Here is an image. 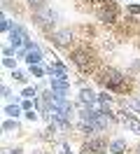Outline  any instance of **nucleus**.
Segmentation results:
<instances>
[{
    "instance_id": "f03ea898",
    "label": "nucleus",
    "mask_w": 140,
    "mask_h": 154,
    "mask_svg": "<svg viewBox=\"0 0 140 154\" xmlns=\"http://www.w3.org/2000/svg\"><path fill=\"white\" fill-rule=\"evenodd\" d=\"M96 12H98V19L105 21V23H112V21L117 19V10H114V5L107 2V0H98V2H96Z\"/></svg>"
},
{
    "instance_id": "5701e85b",
    "label": "nucleus",
    "mask_w": 140,
    "mask_h": 154,
    "mask_svg": "<svg viewBox=\"0 0 140 154\" xmlns=\"http://www.w3.org/2000/svg\"><path fill=\"white\" fill-rule=\"evenodd\" d=\"M2 96H5V98H9V96H12V91H9L7 87H2Z\"/></svg>"
},
{
    "instance_id": "6ab92c4d",
    "label": "nucleus",
    "mask_w": 140,
    "mask_h": 154,
    "mask_svg": "<svg viewBox=\"0 0 140 154\" xmlns=\"http://www.w3.org/2000/svg\"><path fill=\"white\" fill-rule=\"evenodd\" d=\"M12 77H14L17 82H23V79H26V77H23V72H19V70H14V72H12Z\"/></svg>"
},
{
    "instance_id": "20e7f679",
    "label": "nucleus",
    "mask_w": 140,
    "mask_h": 154,
    "mask_svg": "<svg viewBox=\"0 0 140 154\" xmlns=\"http://www.w3.org/2000/svg\"><path fill=\"white\" fill-rule=\"evenodd\" d=\"M84 149H86V152H93V154H105L107 152V143H105L103 138H89V140L84 143Z\"/></svg>"
},
{
    "instance_id": "9d476101",
    "label": "nucleus",
    "mask_w": 140,
    "mask_h": 154,
    "mask_svg": "<svg viewBox=\"0 0 140 154\" xmlns=\"http://www.w3.org/2000/svg\"><path fill=\"white\" fill-rule=\"evenodd\" d=\"M124 124H126V128H129V131H133V133L140 135V124L135 122V119H124Z\"/></svg>"
},
{
    "instance_id": "a211bd4d",
    "label": "nucleus",
    "mask_w": 140,
    "mask_h": 154,
    "mask_svg": "<svg viewBox=\"0 0 140 154\" xmlns=\"http://www.w3.org/2000/svg\"><path fill=\"white\" fill-rule=\"evenodd\" d=\"M23 96H26V98H35V89L26 87V89H23Z\"/></svg>"
},
{
    "instance_id": "393cba45",
    "label": "nucleus",
    "mask_w": 140,
    "mask_h": 154,
    "mask_svg": "<svg viewBox=\"0 0 140 154\" xmlns=\"http://www.w3.org/2000/svg\"><path fill=\"white\" fill-rule=\"evenodd\" d=\"M63 154H70V147H68V145H63Z\"/></svg>"
},
{
    "instance_id": "1a4fd4ad",
    "label": "nucleus",
    "mask_w": 140,
    "mask_h": 154,
    "mask_svg": "<svg viewBox=\"0 0 140 154\" xmlns=\"http://www.w3.org/2000/svg\"><path fill=\"white\" fill-rule=\"evenodd\" d=\"M51 91H68V79H51Z\"/></svg>"
},
{
    "instance_id": "412c9836",
    "label": "nucleus",
    "mask_w": 140,
    "mask_h": 154,
    "mask_svg": "<svg viewBox=\"0 0 140 154\" xmlns=\"http://www.w3.org/2000/svg\"><path fill=\"white\" fill-rule=\"evenodd\" d=\"M129 12H131V14H140V5H131Z\"/></svg>"
},
{
    "instance_id": "b1692460",
    "label": "nucleus",
    "mask_w": 140,
    "mask_h": 154,
    "mask_svg": "<svg viewBox=\"0 0 140 154\" xmlns=\"http://www.w3.org/2000/svg\"><path fill=\"white\" fill-rule=\"evenodd\" d=\"M5 154H21V149H19V147L17 149H5Z\"/></svg>"
},
{
    "instance_id": "dca6fc26",
    "label": "nucleus",
    "mask_w": 140,
    "mask_h": 154,
    "mask_svg": "<svg viewBox=\"0 0 140 154\" xmlns=\"http://www.w3.org/2000/svg\"><path fill=\"white\" fill-rule=\"evenodd\" d=\"M28 5L35 7V10H42V7H45V0H28Z\"/></svg>"
},
{
    "instance_id": "4468645a",
    "label": "nucleus",
    "mask_w": 140,
    "mask_h": 154,
    "mask_svg": "<svg viewBox=\"0 0 140 154\" xmlns=\"http://www.w3.org/2000/svg\"><path fill=\"white\" fill-rule=\"evenodd\" d=\"M17 128H19L17 122H5V124H2V131H17Z\"/></svg>"
},
{
    "instance_id": "0eeeda50",
    "label": "nucleus",
    "mask_w": 140,
    "mask_h": 154,
    "mask_svg": "<svg viewBox=\"0 0 140 154\" xmlns=\"http://www.w3.org/2000/svg\"><path fill=\"white\" fill-rule=\"evenodd\" d=\"M110 152H112V154H124V152H126V140H124V138H117V140H112Z\"/></svg>"
},
{
    "instance_id": "f3484780",
    "label": "nucleus",
    "mask_w": 140,
    "mask_h": 154,
    "mask_svg": "<svg viewBox=\"0 0 140 154\" xmlns=\"http://www.w3.org/2000/svg\"><path fill=\"white\" fill-rule=\"evenodd\" d=\"M2 63H5L7 68H14V66H17V61H14V58H9V56H5V58H2Z\"/></svg>"
},
{
    "instance_id": "4be33fe9",
    "label": "nucleus",
    "mask_w": 140,
    "mask_h": 154,
    "mask_svg": "<svg viewBox=\"0 0 140 154\" xmlns=\"http://www.w3.org/2000/svg\"><path fill=\"white\" fill-rule=\"evenodd\" d=\"M131 105H133V107H135V110L140 112V98H135V100H131Z\"/></svg>"
},
{
    "instance_id": "2eb2a0df",
    "label": "nucleus",
    "mask_w": 140,
    "mask_h": 154,
    "mask_svg": "<svg viewBox=\"0 0 140 154\" xmlns=\"http://www.w3.org/2000/svg\"><path fill=\"white\" fill-rule=\"evenodd\" d=\"M98 103H101V105H110V103H112V96H107V94H101V96H98Z\"/></svg>"
},
{
    "instance_id": "39448f33",
    "label": "nucleus",
    "mask_w": 140,
    "mask_h": 154,
    "mask_svg": "<svg viewBox=\"0 0 140 154\" xmlns=\"http://www.w3.org/2000/svg\"><path fill=\"white\" fill-rule=\"evenodd\" d=\"M54 42L58 47H68V45L73 42V33H70V30H58L54 35Z\"/></svg>"
},
{
    "instance_id": "f257e3e1",
    "label": "nucleus",
    "mask_w": 140,
    "mask_h": 154,
    "mask_svg": "<svg viewBox=\"0 0 140 154\" xmlns=\"http://www.w3.org/2000/svg\"><path fill=\"white\" fill-rule=\"evenodd\" d=\"M101 82H103V87H105V89H110V91H119V94H124V91L129 89V84H124V82H126V77L121 75V72H117L114 68L103 70Z\"/></svg>"
},
{
    "instance_id": "f8f14e48",
    "label": "nucleus",
    "mask_w": 140,
    "mask_h": 154,
    "mask_svg": "<svg viewBox=\"0 0 140 154\" xmlns=\"http://www.w3.org/2000/svg\"><path fill=\"white\" fill-rule=\"evenodd\" d=\"M5 115H9V117H19V107H17V105H7V107H5Z\"/></svg>"
},
{
    "instance_id": "423d86ee",
    "label": "nucleus",
    "mask_w": 140,
    "mask_h": 154,
    "mask_svg": "<svg viewBox=\"0 0 140 154\" xmlns=\"http://www.w3.org/2000/svg\"><path fill=\"white\" fill-rule=\"evenodd\" d=\"M79 100H82L84 105H96V100H98V96H96V94H93L91 89H82V91H79Z\"/></svg>"
},
{
    "instance_id": "a878e982",
    "label": "nucleus",
    "mask_w": 140,
    "mask_h": 154,
    "mask_svg": "<svg viewBox=\"0 0 140 154\" xmlns=\"http://www.w3.org/2000/svg\"><path fill=\"white\" fill-rule=\"evenodd\" d=\"M82 154H89V152H86V149H84V152H82Z\"/></svg>"
},
{
    "instance_id": "7ed1b4c3",
    "label": "nucleus",
    "mask_w": 140,
    "mask_h": 154,
    "mask_svg": "<svg viewBox=\"0 0 140 154\" xmlns=\"http://www.w3.org/2000/svg\"><path fill=\"white\" fill-rule=\"evenodd\" d=\"M73 61H75V66L79 68L82 72H91L93 70V58L84 51V49H77V51H73Z\"/></svg>"
},
{
    "instance_id": "9b49d317",
    "label": "nucleus",
    "mask_w": 140,
    "mask_h": 154,
    "mask_svg": "<svg viewBox=\"0 0 140 154\" xmlns=\"http://www.w3.org/2000/svg\"><path fill=\"white\" fill-rule=\"evenodd\" d=\"M0 28L5 30V33H9V30L14 28V26H12V21H7V17H5V14L0 17Z\"/></svg>"
},
{
    "instance_id": "aec40b11",
    "label": "nucleus",
    "mask_w": 140,
    "mask_h": 154,
    "mask_svg": "<svg viewBox=\"0 0 140 154\" xmlns=\"http://www.w3.org/2000/svg\"><path fill=\"white\" fill-rule=\"evenodd\" d=\"M21 107H23L26 112H28V110H33V103H30V98H26V100H23V105H21Z\"/></svg>"
},
{
    "instance_id": "ddd939ff",
    "label": "nucleus",
    "mask_w": 140,
    "mask_h": 154,
    "mask_svg": "<svg viewBox=\"0 0 140 154\" xmlns=\"http://www.w3.org/2000/svg\"><path fill=\"white\" fill-rule=\"evenodd\" d=\"M30 75H33V77H42V75H45V70H42L40 66H30Z\"/></svg>"
},
{
    "instance_id": "6e6552de",
    "label": "nucleus",
    "mask_w": 140,
    "mask_h": 154,
    "mask_svg": "<svg viewBox=\"0 0 140 154\" xmlns=\"http://www.w3.org/2000/svg\"><path fill=\"white\" fill-rule=\"evenodd\" d=\"M40 61H42V54H40V49H30V51H28V56H26V63L28 66H37V63H40Z\"/></svg>"
}]
</instances>
